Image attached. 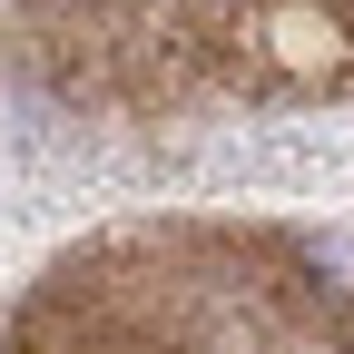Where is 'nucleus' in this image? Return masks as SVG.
Returning <instances> with one entry per match:
<instances>
[{"label":"nucleus","instance_id":"obj_1","mask_svg":"<svg viewBox=\"0 0 354 354\" xmlns=\"http://www.w3.org/2000/svg\"><path fill=\"white\" fill-rule=\"evenodd\" d=\"M295 256L315 266V276H335V286L354 295V236H295Z\"/></svg>","mask_w":354,"mask_h":354}]
</instances>
